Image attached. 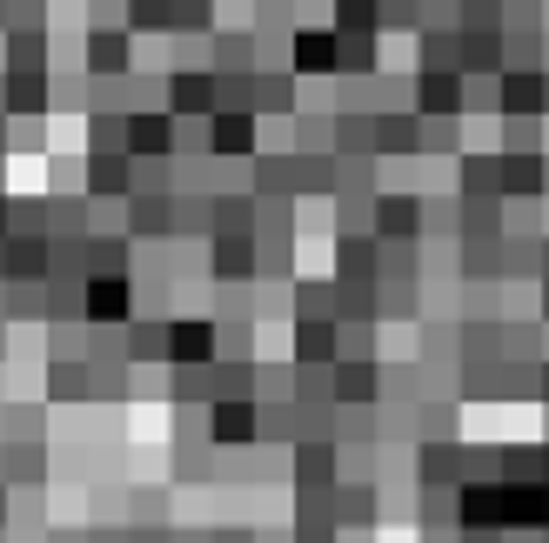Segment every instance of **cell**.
<instances>
[{
	"label": "cell",
	"mask_w": 549,
	"mask_h": 543,
	"mask_svg": "<svg viewBox=\"0 0 549 543\" xmlns=\"http://www.w3.org/2000/svg\"><path fill=\"white\" fill-rule=\"evenodd\" d=\"M295 61H308V68H329L335 47H329V41H295Z\"/></svg>",
	"instance_id": "cell-1"
},
{
	"label": "cell",
	"mask_w": 549,
	"mask_h": 543,
	"mask_svg": "<svg viewBox=\"0 0 549 543\" xmlns=\"http://www.w3.org/2000/svg\"><path fill=\"white\" fill-rule=\"evenodd\" d=\"M175 101H181V108H201V101H208V81H181Z\"/></svg>",
	"instance_id": "cell-2"
}]
</instances>
